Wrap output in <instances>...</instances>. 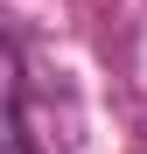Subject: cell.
I'll return each mask as SVG.
<instances>
[{"mask_svg": "<svg viewBox=\"0 0 147 154\" xmlns=\"http://www.w3.org/2000/svg\"><path fill=\"white\" fill-rule=\"evenodd\" d=\"M28 154H42V147H28Z\"/></svg>", "mask_w": 147, "mask_h": 154, "instance_id": "7a4b0ae2", "label": "cell"}, {"mask_svg": "<svg viewBox=\"0 0 147 154\" xmlns=\"http://www.w3.org/2000/svg\"><path fill=\"white\" fill-rule=\"evenodd\" d=\"M21 49L0 35V154H28L35 140H28V119H21Z\"/></svg>", "mask_w": 147, "mask_h": 154, "instance_id": "6da1fadb", "label": "cell"}]
</instances>
